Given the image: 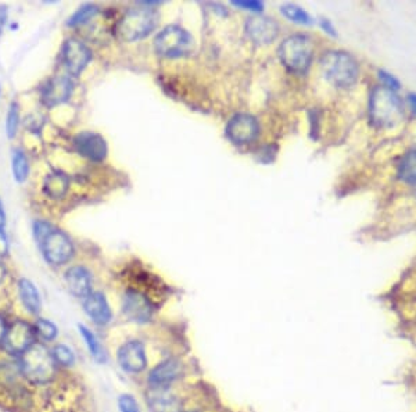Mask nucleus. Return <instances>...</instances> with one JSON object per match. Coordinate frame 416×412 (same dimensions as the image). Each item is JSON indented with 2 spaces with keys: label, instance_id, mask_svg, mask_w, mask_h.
Returning <instances> with one entry per match:
<instances>
[{
  "label": "nucleus",
  "instance_id": "nucleus-18",
  "mask_svg": "<svg viewBox=\"0 0 416 412\" xmlns=\"http://www.w3.org/2000/svg\"><path fill=\"white\" fill-rule=\"evenodd\" d=\"M146 401L152 412H181L179 399L168 387H150Z\"/></svg>",
  "mask_w": 416,
  "mask_h": 412
},
{
  "label": "nucleus",
  "instance_id": "nucleus-9",
  "mask_svg": "<svg viewBox=\"0 0 416 412\" xmlns=\"http://www.w3.org/2000/svg\"><path fill=\"white\" fill-rule=\"evenodd\" d=\"M92 60L90 49L81 40L70 38L63 44V63L70 75L78 77Z\"/></svg>",
  "mask_w": 416,
  "mask_h": 412
},
{
  "label": "nucleus",
  "instance_id": "nucleus-33",
  "mask_svg": "<svg viewBox=\"0 0 416 412\" xmlns=\"http://www.w3.org/2000/svg\"><path fill=\"white\" fill-rule=\"evenodd\" d=\"M319 27L322 28V31H324L326 35H329V37H332V38H337V31H336V28H334L332 21H331L329 18H326V17L319 18Z\"/></svg>",
  "mask_w": 416,
  "mask_h": 412
},
{
  "label": "nucleus",
  "instance_id": "nucleus-12",
  "mask_svg": "<svg viewBox=\"0 0 416 412\" xmlns=\"http://www.w3.org/2000/svg\"><path fill=\"white\" fill-rule=\"evenodd\" d=\"M74 149L75 152L85 159L100 163L109 154L107 142L102 135L94 132H81L74 138Z\"/></svg>",
  "mask_w": 416,
  "mask_h": 412
},
{
  "label": "nucleus",
  "instance_id": "nucleus-32",
  "mask_svg": "<svg viewBox=\"0 0 416 412\" xmlns=\"http://www.w3.org/2000/svg\"><path fill=\"white\" fill-rule=\"evenodd\" d=\"M233 4L235 6H238V7H242V8H247V10H251L252 13H261L262 10H264V4L261 3V1H258V0H245V1H233Z\"/></svg>",
  "mask_w": 416,
  "mask_h": 412
},
{
  "label": "nucleus",
  "instance_id": "nucleus-42",
  "mask_svg": "<svg viewBox=\"0 0 416 412\" xmlns=\"http://www.w3.org/2000/svg\"><path fill=\"white\" fill-rule=\"evenodd\" d=\"M415 192H416V186H415Z\"/></svg>",
  "mask_w": 416,
  "mask_h": 412
},
{
  "label": "nucleus",
  "instance_id": "nucleus-22",
  "mask_svg": "<svg viewBox=\"0 0 416 412\" xmlns=\"http://www.w3.org/2000/svg\"><path fill=\"white\" fill-rule=\"evenodd\" d=\"M397 178L410 186H416V149L408 150L397 164Z\"/></svg>",
  "mask_w": 416,
  "mask_h": 412
},
{
  "label": "nucleus",
  "instance_id": "nucleus-28",
  "mask_svg": "<svg viewBox=\"0 0 416 412\" xmlns=\"http://www.w3.org/2000/svg\"><path fill=\"white\" fill-rule=\"evenodd\" d=\"M51 353H53V357H54L57 365H60V367L71 368L75 364V354L66 344H56L51 349Z\"/></svg>",
  "mask_w": 416,
  "mask_h": 412
},
{
  "label": "nucleus",
  "instance_id": "nucleus-1",
  "mask_svg": "<svg viewBox=\"0 0 416 412\" xmlns=\"http://www.w3.org/2000/svg\"><path fill=\"white\" fill-rule=\"evenodd\" d=\"M369 120L377 128H394L404 119V102L397 92L381 85L374 86L369 96Z\"/></svg>",
  "mask_w": 416,
  "mask_h": 412
},
{
  "label": "nucleus",
  "instance_id": "nucleus-37",
  "mask_svg": "<svg viewBox=\"0 0 416 412\" xmlns=\"http://www.w3.org/2000/svg\"><path fill=\"white\" fill-rule=\"evenodd\" d=\"M407 103H408V106H410V110H411V113L414 114L416 117V93L415 92H410L408 95H407Z\"/></svg>",
  "mask_w": 416,
  "mask_h": 412
},
{
  "label": "nucleus",
  "instance_id": "nucleus-3",
  "mask_svg": "<svg viewBox=\"0 0 416 412\" xmlns=\"http://www.w3.org/2000/svg\"><path fill=\"white\" fill-rule=\"evenodd\" d=\"M20 371L24 379L34 384H47L57 373V363L50 349L35 343L20 357Z\"/></svg>",
  "mask_w": 416,
  "mask_h": 412
},
{
  "label": "nucleus",
  "instance_id": "nucleus-7",
  "mask_svg": "<svg viewBox=\"0 0 416 412\" xmlns=\"http://www.w3.org/2000/svg\"><path fill=\"white\" fill-rule=\"evenodd\" d=\"M192 46L193 40L190 34L178 25H168L154 40V47L157 53L168 59L188 54Z\"/></svg>",
  "mask_w": 416,
  "mask_h": 412
},
{
  "label": "nucleus",
  "instance_id": "nucleus-5",
  "mask_svg": "<svg viewBox=\"0 0 416 412\" xmlns=\"http://www.w3.org/2000/svg\"><path fill=\"white\" fill-rule=\"evenodd\" d=\"M37 243L41 248L43 258L54 267L70 262L75 254V248L70 236L56 226H53Z\"/></svg>",
  "mask_w": 416,
  "mask_h": 412
},
{
  "label": "nucleus",
  "instance_id": "nucleus-39",
  "mask_svg": "<svg viewBox=\"0 0 416 412\" xmlns=\"http://www.w3.org/2000/svg\"><path fill=\"white\" fill-rule=\"evenodd\" d=\"M6 222H7L6 211H4V207H3V203H1V200H0V231H4V228H6Z\"/></svg>",
  "mask_w": 416,
  "mask_h": 412
},
{
  "label": "nucleus",
  "instance_id": "nucleus-15",
  "mask_svg": "<svg viewBox=\"0 0 416 412\" xmlns=\"http://www.w3.org/2000/svg\"><path fill=\"white\" fill-rule=\"evenodd\" d=\"M117 360L120 367L128 373H140L147 367V354L143 343L139 340L124 343L117 353Z\"/></svg>",
  "mask_w": 416,
  "mask_h": 412
},
{
  "label": "nucleus",
  "instance_id": "nucleus-11",
  "mask_svg": "<svg viewBox=\"0 0 416 412\" xmlns=\"http://www.w3.org/2000/svg\"><path fill=\"white\" fill-rule=\"evenodd\" d=\"M259 135V124L247 113L233 116L226 125V136L236 145H249Z\"/></svg>",
  "mask_w": 416,
  "mask_h": 412
},
{
  "label": "nucleus",
  "instance_id": "nucleus-31",
  "mask_svg": "<svg viewBox=\"0 0 416 412\" xmlns=\"http://www.w3.org/2000/svg\"><path fill=\"white\" fill-rule=\"evenodd\" d=\"M118 407L121 412H140L136 399L130 394H123L118 399Z\"/></svg>",
  "mask_w": 416,
  "mask_h": 412
},
{
  "label": "nucleus",
  "instance_id": "nucleus-40",
  "mask_svg": "<svg viewBox=\"0 0 416 412\" xmlns=\"http://www.w3.org/2000/svg\"><path fill=\"white\" fill-rule=\"evenodd\" d=\"M6 275H7V269H6L4 264H3V262H1V260H0V285H1V282L4 281Z\"/></svg>",
  "mask_w": 416,
  "mask_h": 412
},
{
  "label": "nucleus",
  "instance_id": "nucleus-27",
  "mask_svg": "<svg viewBox=\"0 0 416 412\" xmlns=\"http://www.w3.org/2000/svg\"><path fill=\"white\" fill-rule=\"evenodd\" d=\"M6 135L7 139L13 140L20 129V106L17 102H11L8 109H7V114H6Z\"/></svg>",
  "mask_w": 416,
  "mask_h": 412
},
{
  "label": "nucleus",
  "instance_id": "nucleus-38",
  "mask_svg": "<svg viewBox=\"0 0 416 412\" xmlns=\"http://www.w3.org/2000/svg\"><path fill=\"white\" fill-rule=\"evenodd\" d=\"M7 328H8V324H7L6 320L0 315V344H1L3 340H4V336H6Z\"/></svg>",
  "mask_w": 416,
  "mask_h": 412
},
{
  "label": "nucleus",
  "instance_id": "nucleus-2",
  "mask_svg": "<svg viewBox=\"0 0 416 412\" xmlns=\"http://www.w3.org/2000/svg\"><path fill=\"white\" fill-rule=\"evenodd\" d=\"M321 70L328 83L338 89H350L360 80V64L347 52L329 50L321 57Z\"/></svg>",
  "mask_w": 416,
  "mask_h": 412
},
{
  "label": "nucleus",
  "instance_id": "nucleus-10",
  "mask_svg": "<svg viewBox=\"0 0 416 412\" xmlns=\"http://www.w3.org/2000/svg\"><path fill=\"white\" fill-rule=\"evenodd\" d=\"M74 92V81L68 75H57L43 83L41 102L43 106L53 109L67 103Z\"/></svg>",
  "mask_w": 416,
  "mask_h": 412
},
{
  "label": "nucleus",
  "instance_id": "nucleus-43",
  "mask_svg": "<svg viewBox=\"0 0 416 412\" xmlns=\"http://www.w3.org/2000/svg\"><path fill=\"white\" fill-rule=\"evenodd\" d=\"M0 92H1V90H0Z\"/></svg>",
  "mask_w": 416,
  "mask_h": 412
},
{
  "label": "nucleus",
  "instance_id": "nucleus-14",
  "mask_svg": "<svg viewBox=\"0 0 416 412\" xmlns=\"http://www.w3.org/2000/svg\"><path fill=\"white\" fill-rule=\"evenodd\" d=\"M246 34L252 43L265 46L276 40L279 34V25L274 18L257 14L247 20Z\"/></svg>",
  "mask_w": 416,
  "mask_h": 412
},
{
  "label": "nucleus",
  "instance_id": "nucleus-35",
  "mask_svg": "<svg viewBox=\"0 0 416 412\" xmlns=\"http://www.w3.org/2000/svg\"><path fill=\"white\" fill-rule=\"evenodd\" d=\"M261 154H258V157H262L261 162L262 163H269V162H274L275 159V147L274 146H265L264 149L259 150Z\"/></svg>",
  "mask_w": 416,
  "mask_h": 412
},
{
  "label": "nucleus",
  "instance_id": "nucleus-36",
  "mask_svg": "<svg viewBox=\"0 0 416 412\" xmlns=\"http://www.w3.org/2000/svg\"><path fill=\"white\" fill-rule=\"evenodd\" d=\"M8 21V7L4 4H0V34L4 31Z\"/></svg>",
  "mask_w": 416,
  "mask_h": 412
},
{
  "label": "nucleus",
  "instance_id": "nucleus-16",
  "mask_svg": "<svg viewBox=\"0 0 416 412\" xmlns=\"http://www.w3.org/2000/svg\"><path fill=\"white\" fill-rule=\"evenodd\" d=\"M83 310L87 314V317L100 327L110 324L113 318L109 301L106 296L100 291H92L87 297L83 298Z\"/></svg>",
  "mask_w": 416,
  "mask_h": 412
},
{
  "label": "nucleus",
  "instance_id": "nucleus-25",
  "mask_svg": "<svg viewBox=\"0 0 416 412\" xmlns=\"http://www.w3.org/2000/svg\"><path fill=\"white\" fill-rule=\"evenodd\" d=\"M80 332L82 334L83 341L86 343V346H87L90 354L94 357V360L97 363H104L107 360L106 353H104V349L102 347L99 339L96 337V334L89 328L83 327V325H80Z\"/></svg>",
  "mask_w": 416,
  "mask_h": 412
},
{
  "label": "nucleus",
  "instance_id": "nucleus-34",
  "mask_svg": "<svg viewBox=\"0 0 416 412\" xmlns=\"http://www.w3.org/2000/svg\"><path fill=\"white\" fill-rule=\"evenodd\" d=\"M10 251V242L6 231H0V260L6 258Z\"/></svg>",
  "mask_w": 416,
  "mask_h": 412
},
{
  "label": "nucleus",
  "instance_id": "nucleus-6",
  "mask_svg": "<svg viewBox=\"0 0 416 412\" xmlns=\"http://www.w3.org/2000/svg\"><path fill=\"white\" fill-rule=\"evenodd\" d=\"M157 24L156 14L149 8H135L124 14L117 25V34L126 42L139 41L153 32Z\"/></svg>",
  "mask_w": 416,
  "mask_h": 412
},
{
  "label": "nucleus",
  "instance_id": "nucleus-26",
  "mask_svg": "<svg viewBox=\"0 0 416 412\" xmlns=\"http://www.w3.org/2000/svg\"><path fill=\"white\" fill-rule=\"evenodd\" d=\"M99 7L96 4L87 3L81 6L77 11L71 14V17L67 20L68 27H80L86 23H89L94 16H97Z\"/></svg>",
  "mask_w": 416,
  "mask_h": 412
},
{
  "label": "nucleus",
  "instance_id": "nucleus-29",
  "mask_svg": "<svg viewBox=\"0 0 416 412\" xmlns=\"http://www.w3.org/2000/svg\"><path fill=\"white\" fill-rule=\"evenodd\" d=\"M34 329H35L37 336L41 337L42 340H44V341H53L59 334L57 327L51 321L44 320V318H39L35 322Z\"/></svg>",
  "mask_w": 416,
  "mask_h": 412
},
{
  "label": "nucleus",
  "instance_id": "nucleus-4",
  "mask_svg": "<svg viewBox=\"0 0 416 412\" xmlns=\"http://www.w3.org/2000/svg\"><path fill=\"white\" fill-rule=\"evenodd\" d=\"M282 64L294 74H305L314 59V42L304 34H293L279 46Z\"/></svg>",
  "mask_w": 416,
  "mask_h": 412
},
{
  "label": "nucleus",
  "instance_id": "nucleus-24",
  "mask_svg": "<svg viewBox=\"0 0 416 412\" xmlns=\"http://www.w3.org/2000/svg\"><path fill=\"white\" fill-rule=\"evenodd\" d=\"M281 11L286 18H289L295 24H300V25H312L314 24V18L311 17V14L297 4L286 3L281 7Z\"/></svg>",
  "mask_w": 416,
  "mask_h": 412
},
{
  "label": "nucleus",
  "instance_id": "nucleus-30",
  "mask_svg": "<svg viewBox=\"0 0 416 412\" xmlns=\"http://www.w3.org/2000/svg\"><path fill=\"white\" fill-rule=\"evenodd\" d=\"M377 78H379L381 86H384V87H387V89H390L393 92L398 93L401 90V87H403V83H400V80L396 75H393L391 73H389L387 70H383V68L377 71Z\"/></svg>",
  "mask_w": 416,
  "mask_h": 412
},
{
  "label": "nucleus",
  "instance_id": "nucleus-13",
  "mask_svg": "<svg viewBox=\"0 0 416 412\" xmlns=\"http://www.w3.org/2000/svg\"><path fill=\"white\" fill-rule=\"evenodd\" d=\"M123 311L129 321L146 324L153 318L154 308L145 294L135 290H128L123 300Z\"/></svg>",
  "mask_w": 416,
  "mask_h": 412
},
{
  "label": "nucleus",
  "instance_id": "nucleus-8",
  "mask_svg": "<svg viewBox=\"0 0 416 412\" xmlns=\"http://www.w3.org/2000/svg\"><path fill=\"white\" fill-rule=\"evenodd\" d=\"M35 337L37 333L34 325L28 324L27 321H14L8 325L1 346L7 354L21 357L35 344Z\"/></svg>",
  "mask_w": 416,
  "mask_h": 412
},
{
  "label": "nucleus",
  "instance_id": "nucleus-21",
  "mask_svg": "<svg viewBox=\"0 0 416 412\" xmlns=\"http://www.w3.org/2000/svg\"><path fill=\"white\" fill-rule=\"evenodd\" d=\"M17 289H18V297L24 308L30 314L38 315L41 313L42 300L37 286L30 279L21 278L17 284Z\"/></svg>",
  "mask_w": 416,
  "mask_h": 412
},
{
  "label": "nucleus",
  "instance_id": "nucleus-19",
  "mask_svg": "<svg viewBox=\"0 0 416 412\" xmlns=\"http://www.w3.org/2000/svg\"><path fill=\"white\" fill-rule=\"evenodd\" d=\"M64 281L67 284L68 290L77 296L85 298L87 297L93 290V278L89 269H86L85 267L77 265V267H71L66 271L64 274Z\"/></svg>",
  "mask_w": 416,
  "mask_h": 412
},
{
  "label": "nucleus",
  "instance_id": "nucleus-17",
  "mask_svg": "<svg viewBox=\"0 0 416 412\" xmlns=\"http://www.w3.org/2000/svg\"><path fill=\"white\" fill-rule=\"evenodd\" d=\"M183 375V365L175 360L169 358L160 363L149 373L150 387H169Z\"/></svg>",
  "mask_w": 416,
  "mask_h": 412
},
{
  "label": "nucleus",
  "instance_id": "nucleus-23",
  "mask_svg": "<svg viewBox=\"0 0 416 412\" xmlns=\"http://www.w3.org/2000/svg\"><path fill=\"white\" fill-rule=\"evenodd\" d=\"M11 171L16 182L24 183L31 172L28 156L23 149H14L11 154Z\"/></svg>",
  "mask_w": 416,
  "mask_h": 412
},
{
  "label": "nucleus",
  "instance_id": "nucleus-20",
  "mask_svg": "<svg viewBox=\"0 0 416 412\" xmlns=\"http://www.w3.org/2000/svg\"><path fill=\"white\" fill-rule=\"evenodd\" d=\"M70 189V178L63 171H51L49 172L42 185L43 193L51 200H61Z\"/></svg>",
  "mask_w": 416,
  "mask_h": 412
},
{
  "label": "nucleus",
  "instance_id": "nucleus-41",
  "mask_svg": "<svg viewBox=\"0 0 416 412\" xmlns=\"http://www.w3.org/2000/svg\"><path fill=\"white\" fill-rule=\"evenodd\" d=\"M181 412H183V411H181ZM189 412H193V411H189Z\"/></svg>",
  "mask_w": 416,
  "mask_h": 412
}]
</instances>
